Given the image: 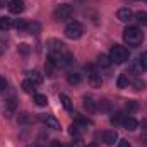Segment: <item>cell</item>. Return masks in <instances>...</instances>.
<instances>
[{
  "label": "cell",
  "mask_w": 147,
  "mask_h": 147,
  "mask_svg": "<svg viewBox=\"0 0 147 147\" xmlns=\"http://www.w3.org/2000/svg\"><path fill=\"white\" fill-rule=\"evenodd\" d=\"M123 41L128 46H139L144 41V33L139 28H135V26H128L123 31Z\"/></svg>",
  "instance_id": "obj_1"
},
{
  "label": "cell",
  "mask_w": 147,
  "mask_h": 147,
  "mask_svg": "<svg viewBox=\"0 0 147 147\" xmlns=\"http://www.w3.org/2000/svg\"><path fill=\"white\" fill-rule=\"evenodd\" d=\"M110 58H111V62L116 63V65L125 63V62L128 60V50H127L125 46L115 45V46L111 48V51H110Z\"/></svg>",
  "instance_id": "obj_2"
},
{
  "label": "cell",
  "mask_w": 147,
  "mask_h": 147,
  "mask_svg": "<svg viewBox=\"0 0 147 147\" xmlns=\"http://www.w3.org/2000/svg\"><path fill=\"white\" fill-rule=\"evenodd\" d=\"M74 14V7L72 5H69V3H62V5H58L57 9H55V19L57 21H67V19H70V16Z\"/></svg>",
  "instance_id": "obj_3"
},
{
  "label": "cell",
  "mask_w": 147,
  "mask_h": 147,
  "mask_svg": "<svg viewBox=\"0 0 147 147\" xmlns=\"http://www.w3.org/2000/svg\"><path fill=\"white\" fill-rule=\"evenodd\" d=\"M63 33H65V36L69 39H79L82 36V33H84V28H82L80 22H70V24H67Z\"/></svg>",
  "instance_id": "obj_4"
},
{
  "label": "cell",
  "mask_w": 147,
  "mask_h": 147,
  "mask_svg": "<svg viewBox=\"0 0 147 147\" xmlns=\"http://www.w3.org/2000/svg\"><path fill=\"white\" fill-rule=\"evenodd\" d=\"M116 17H118V21H121V22H128V21L134 19V12H132L128 7H121V9H118Z\"/></svg>",
  "instance_id": "obj_5"
},
{
  "label": "cell",
  "mask_w": 147,
  "mask_h": 147,
  "mask_svg": "<svg viewBox=\"0 0 147 147\" xmlns=\"http://www.w3.org/2000/svg\"><path fill=\"white\" fill-rule=\"evenodd\" d=\"M103 142H105L106 146H115V144L118 142V134H116L115 130L105 132V134H103Z\"/></svg>",
  "instance_id": "obj_6"
},
{
  "label": "cell",
  "mask_w": 147,
  "mask_h": 147,
  "mask_svg": "<svg viewBox=\"0 0 147 147\" xmlns=\"http://www.w3.org/2000/svg\"><path fill=\"white\" fill-rule=\"evenodd\" d=\"M9 10L12 14H21L24 10V2L22 0H10L9 2Z\"/></svg>",
  "instance_id": "obj_7"
},
{
  "label": "cell",
  "mask_w": 147,
  "mask_h": 147,
  "mask_svg": "<svg viewBox=\"0 0 147 147\" xmlns=\"http://www.w3.org/2000/svg\"><path fill=\"white\" fill-rule=\"evenodd\" d=\"M43 121L46 123V127H48V128L60 130V121H58L55 116H51V115H48V116H43Z\"/></svg>",
  "instance_id": "obj_8"
},
{
  "label": "cell",
  "mask_w": 147,
  "mask_h": 147,
  "mask_svg": "<svg viewBox=\"0 0 147 147\" xmlns=\"http://www.w3.org/2000/svg\"><path fill=\"white\" fill-rule=\"evenodd\" d=\"M121 125H123V128H125V130H130V132H132V130H135V128L139 127V123H137V120H135L134 116H125Z\"/></svg>",
  "instance_id": "obj_9"
},
{
  "label": "cell",
  "mask_w": 147,
  "mask_h": 147,
  "mask_svg": "<svg viewBox=\"0 0 147 147\" xmlns=\"http://www.w3.org/2000/svg\"><path fill=\"white\" fill-rule=\"evenodd\" d=\"M21 87H22V91H24V92H28V94H36V84H34L33 80H29V79L22 80Z\"/></svg>",
  "instance_id": "obj_10"
},
{
  "label": "cell",
  "mask_w": 147,
  "mask_h": 147,
  "mask_svg": "<svg viewBox=\"0 0 147 147\" xmlns=\"http://www.w3.org/2000/svg\"><path fill=\"white\" fill-rule=\"evenodd\" d=\"M89 84H91V87H101V84H103V79H101V75L96 72H91L89 74Z\"/></svg>",
  "instance_id": "obj_11"
},
{
  "label": "cell",
  "mask_w": 147,
  "mask_h": 147,
  "mask_svg": "<svg viewBox=\"0 0 147 147\" xmlns=\"http://www.w3.org/2000/svg\"><path fill=\"white\" fill-rule=\"evenodd\" d=\"M80 80H82V77H80L79 72H69L67 74V82H69V84L77 86V84H80Z\"/></svg>",
  "instance_id": "obj_12"
},
{
  "label": "cell",
  "mask_w": 147,
  "mask_h": 147,
  "mask_svg": "<svg viewBox=\"0 0 147 147\" xmlns=\"http://www.w3.org/2000/svg\"><path fill=\"white\" fill-rule=\"evenodd\" d=\"M84 108L89 111V113H94L96 105H94V101H92V98H91V96H84Z\"/></svg>",
  "instance_id": "obj_13"
},
{
  "label": "cell",
  "mask_w": 147,
  "mask_h": 147,
  "mask_svg": "<svg viewBox=\"0 0 147 147\" xmlns=\"http://www.w3.org/2000/svg\"><path fill=\"white\" fill-rule=\"evenodd\" d=\"M12 26H14V22H12L10 17H0V29H2V31H7V29H10Z\"/></svg>",
  "instance_id": "obj_14"
},
{
  "label": "cell",
  "mask_w": 147,
  "mask_h": 147,
  "mask_svg": "<svg viewBox=\"0 0 147 147\" xmlns=\"http://www.w3.org/2000/svg\"><path fill=\"white\" fill-rule=\"evenodd\" d=\"M134 17H135V21H137L139 24L147 26V12H144V10H139L137 14H134Z\"/></svg>",
  "instance_id": "obj_15"
},
{
  "label": "cell",
  "mask_w": 147,
  "mask_h": 147,
  "mask_svg": "<svg viewBox=\"0 0 147 147\" xmlns=\"http://www.w3.org/2000/svg\"><path fill=\"white\" fill-rule=\"evenodd\" d=\"M60 101H62V105H63V108L67 111H72L74 106H72V101H70V98L67 96V94H60Z\"/></svg>",
  "instance_id": "obj_16"
},
{
  "label": "cell",
  "mask_w": 147,
  "mask_h": 147,
  "mask_svg": "<svg viewBox=\"0 0 147 147\" xmlns=\"http://www.w3.org/2000/svg\"><path fill=\"white\" fill-rule=\"evenodd\" d=\"M98 65H99V67H105V69L110 67L111 65V58L108 57V55H99V57H98Z\"/></svg>",
  "instance_id": "obj_17"
},
{
  "label": "cell",
  "mask_w": 147,
  "mask_h": 147,
  "mask_svg": "<svg viewBox=\"0 0 147 147\" xmlns=\"http://www.w3.org/2000/svg\"><path fill=\"white\" fill-rule=\"evenodd\" d=\"M128 84H130L128 75L127 74H120V77H118V87L120 89H125V87H128Z\"/></svg>",
  "instance_id": "obj_18"
},
{
  "label": "cell",
  "mask_w": 147,
  "mask_h": 147,
  "mask_svg": "<svg viewBox=\"0 0 147 147\" xmlns=\"http://www.w3.org/2000/svg\"><path fill=\"white\" fill-rule=\"evenodd\" d=\"M33 99L38 106H46V103H48V98L45 94H33Z\"/></svg>",
  "instance_id": "obj_19"
},
{
  "label": "cell",
  "mask_w": 147,
  "mask_h": 147,
  "mask_svg": "<svg viewBox=\"0 0 147 147\" xmlns=\"http://www.w3.org/2000/svg\"><path fill=\"white\" fill-rule=\"evenodd\" d=\"M69 134H70L72 137H77V139H79V137L82 135V130H80V127H79V125H75V123H74V125L69 127Z\"/></svg>",
  "instance_id": "obj_20"
},
{
  "label": "cell",
  "mask_w": 147,
  "mask_h": 147,
  "mask_svg": "<svg viewBox=\"0 0 147 147\" xmlns=\"http://www.w3.org/2000/svg\"><path fill=\"white\" fill-rule=\"evenodd\" d=\"M29 80H33V82L38 86V84L43 82V75H41L39 72H36V70H33V72H29Z\"/></svg>",
  "instance_id": "obj_21"
},
{
  "label": "cell",
  "mask_w": 147,
  "mask_h": 147,
  "mask_svg": "<svg viewBox=\"0 0 147 147\" xmlns=\"http://www.w3.org/2000/svg\"><path fill=\"white\" fill-rule=\"evenodd\" d=\"M14 26H16V29H19V31L28 29V22H26L24 19H16V21H14Z\"/></svg>",
  "instance_id": "obj_22"
},
{
  "label": "cell",
  "mask_w": 147,
  "mask_h": 147,
  "mask_svg": "<svg viewBox=\"0 0 147 147\" xmlns=\"http://www.w3.org/2000/svg\"><path fill=\"white\" fill-rule=\"evenodd\" d=\"M127 115H121V113H116L115 116H111V123L113 125H120V123H123V118H125Z\"/></svg>",
  "instance_id": "obj_23"
},
{
  "label": "cell",
  "mask_w": 147,
  "mask_h": 147,
  "mask_svg": "<svg viewBox=\"0 0 147 147\" xmlns=\"http://www.w3.org/2000/svg\"><path fill=\"white\" fill-rule=\"evenodd\" d=\"M125 108H127V111H137L139 110V103L137 101H127Z\"/></svg>",
  "instance_id": "obj_24"
},
{
  "label": "cell",
  "mask_w": 147,
  "mask_h": 147,
  "mask_svg": "<svg viewBox=\"0 0 147 147\" xmlns=\"http://www.w3.org/2000/svg\"><path fill=\"white\" fill-rule=\"evenodd\" d=\"M132 86H134V89H135V91H142V89L146 87V82H144V80H140V79H137V80H134V82H132Z\"/></svg>",
  "instance_id": "obj_25"
},
{
  "label": "cell",
  "mask_w": 147,
  "mask_h": 147,
  "mask_svg": "<svg viewBox=\"0 0 147 147\" xmlns=\"http://www.w3.org/2000/svg\"><path fill=\"white\" fill-rule=\"evenodd\" d=\"M74 120H75V121H79V123H82V125H89V123H91V120H87V118H82L79 113H74Z\"/></svg>",
  "instance_id": "obj_26"
},
{
  "label": "cell",
  "mask_w": 147,
  "mask_h": 147,
  "mask_svg": "<svg viewBox=\"0 0 147 147\" xmlns=\"http://www.w3.org/2000/svg\"><path fill=\"white\" fill-rule=\"evenodd\" d=\"M128 70H130V72H134V74H140V72H142V65H140V62H139V63L130 65V67H128Z\"/></svg>",
  "instance_id": "obj_27"
},
{
  "label": "cell",
  "mask_w": 147,
  "mask_h": 147,
  "mask_svg": "<svg viewBox=\"0 0 147 147\" xmlns=\"http://www.w3.org/2000/svg\"><path fill=\"white\" fill-rule=\"evenodd\" d=\"M28 29H29L33 34H38V33H39V29H41V26H39L38 22H33V24H29V26H28Z\"/></svg>",
  "instance_id": "obj_28"
},
{
  "label": "cell",
  "mask_w": 147,
  "mask_h": 147,
  "mask_svg": "<svg viewBox=\"0 0 147 147\" xmlns=\"http://www.w3.org/2000/svg\"><path fill=\"white\" fill-rule=\"evenodd\" d=\"M17 50H19V51H21V53H22V55H28V53H29V46H28V45H26V43H21V45H19V48H17Z\"/></svg>",
  "instance_id": "obj_29"
},
{
  "label": "cell",
  "mask_w": 147,
  "mask_h": 147,
  "mask_svg": "<svg viewBox=\"0 0 147 147\" xmlns=\"http://www.w3.org/2000/svg\"><path fill=\"white\" fill-rule=\"evenodd\" d=\"M29 120H31V118H29L28 113H21V115H19V123H29Z\"/></svg>",
  "instance_id": "obj_30"
},
{
  "label": "cell",
  "mask_w": 147,
  "mask_h": 147,
  "mask_svg": "<svg viewBox=\"0 0 147 147\" xmlns=\"http://www.w3.org/2000/svg\"><path fill=\"white\" fill-rule=\"evenodd\" d=\"M140 65L147 70V51H144V53H142V57H140Z\"/></svg>",
  "instance_id": "obj_31"
},
{
  "label": "cell",
  "mask_w": 147,
  "mask_h": 147,
  "mask_svg": "<svg viewBox=\"0 0 147 147\" xmlns=\"http://www.w3.org/2000/svg\"><path fill=\"white\" fill-rule=\"evenodd\" d=\"M116 147H132V146H130V142H128V140L121 139V140H118V142H116Z\"/></svg>",
  "instance_id": "obj_32"
},
{
  "label": "cell",
  "mask_w": 147,
  "mask_h": 147,
  "mask_svg": "<svg viewBox=\"0 0 147 147\" xmlns=\"http://www.w3.org/2000/svg\"><path fill=\"white\" fill-rule=\"evenodd\" d=\"M5 87H7V80H5L3 77H0V91H2V89H5Z\"/></svg>",
  "instance_id": "obj_33"
},
{
  "label": "cell",
  "mask_w": 147,
  "mask_h": 147,
  "mask_svg": "<svg viewBox=\"0 0 147 147\" xmlns=\"http://www.w3.org/2000/svg\"><path fill=\"white\" fill-rule=\"evenodd\" d=\"M51 147H63V146H62L58 140H53V142H51Z\"/></svg>",
  "instance_id": "obj_34"
},
{
  "label": "cell",
  "mask_w": 147,
  "mask_h": 147,
  "mask_svg": "<svg viewBox=\"0 0 147 147\" xmlns=\"http://www.w3.org/2000/svg\"><path fill=\"white\" fill-rule=\"evenodd\" d=\"M5 5H9V3H7V0H0V9H2V7H5Z\"/></svg>",
  "instance_id": "obj_35"
},
{
  "label": "cell",
  "mask_w": 147,
  "mask_h": 147,
  "mask_svg": "<svg viewBox=\"0 0 147 147\" xmlns=\"http://www.w3.org/2000/svg\"><path fill=\"white\" fill-rule=\"evenodd\" d=\"M87 147H98V146H96V144H89Z\"/></svg>",
  "instance_id": "obj_36"
},
{
  "label": "cell",
  "mask_w": 147,
  "mask_h": 147,
  "mask_svg": "<svg viewBox=\"0 0 147 147\" xmlns=\"http://www.w3.org/2000/svg\"><path fill=\"white\" fill-rule=\"evenodd\" d=\"M2 51H3V48H2V45H0V55H2Z\"/></svg>",
  "instance_id": "obj_37"
},
{
  "label": "cell",
  "mask_w": 147,
  "mask_h": 147,
  "mask_svg": "<svg viewBox=\"0 0 147 147\" xmlns=\"http://www.w3.org/2000/svg\"><path fill=\"white\" fill-rule=\"evenodd\" d=\"M29 147H38V146H29Z\"/></svg>",
  "instance_id": "obj_38"
},
{
  "label": "cell",
  "mask_w": 147,
  "mask_h": 147,
  "mask_svg": "<svg viewBox=\"0 0 147 147\" xmlns=\"http://www.w3.org/2000/svg\"><path fill=\"white\" fill-rule=\"evenodd\" d=\"M146 2H147V0H146Z\"/></svg>",
  "instance_id": "obj_39"
}]
</instances>
